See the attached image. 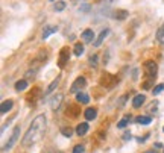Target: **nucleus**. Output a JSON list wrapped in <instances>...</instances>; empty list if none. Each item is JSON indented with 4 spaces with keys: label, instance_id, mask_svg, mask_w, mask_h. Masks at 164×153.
Listing matches in <instances>:
<instances>
[{
    "label": "nucleus",
    "instance_id": "4be33fe9",
    "mask_svg": "<svg viewBox=\"0 0 164 153\" xmlns=\"http://www.w3.org/2000/svg\"><path fill=\"white\" fill-rule=\"evenodd\" d=\"M128 123H129V118H128V117H125L123 120H120V121L117 123V127H120V129H125V127L128 126Z\"/></svg>",
    "mask_w": 164,
    "mask_h": 153
},
{
    "label": "nucleus",
    "instance_id": "dca6fc26",
    "mask_svg": "<svg viewBox=\"0 0 164 153\" xmlns=\"http://www.w3.org/2000/svg\"><path fill=\"white\" fill-rule=\"evenodd\" d=\"M26 88H27V80H26V79H21V80L15 82V90H17L18 93H20V91H24Z\"/></svg>",
    "mask_w": 164,
    "mask_h": 153
},
{
    "label": "nucleus",
    "instance_id": "5701e85b",
    "mask_svg": "<svg viewBox=\"0 0 164 153\" xmlns=\"http://www.w3.org/2000/svg\"><path fill=\"white\" fill-rule=\"evenodd\" d=\"M65 9V2H56V5H55V11H64Z\"/></svg>",
    "mask_w": 164,
    "mask_h": 153
},
{
    "label": "nucleus",
    "instance_id": "a878e982",
    "mask_svg": "<svg viewBox=\"0 0 164 153\" xmlns=\"http://www.w3.org/2000/svg\"><path fill=\"white\" fill-rule=\"evenodd\" d=\"M128 99V96H122L120 99H119V108H122L123 105H125V100Z\"/></svg>",
    "mask_w": 164,
    "mask_h": 153
},
{
    "label": "nucleus",
    "instance_id": "c85d7f7f",
    "mask_svg": "<svg viewBox=\"0 0 164 153\" xmlns=\"http://www.w3.org/2000/svg\"><path fill=\"white\" fill-rule=\"evenodd\" d=\"M145 153H158V152H157V150H153V149H152V150H147V152H145Z\"/></svg>",
    "mask_w": 164,
    "mask_h": 153
},
{
    "label": "nucleus",
    "instance_id": "423d86ee",
    "mask_svg": "<svg viewBox=\"0 0 164 153\" xmlns=\"http://www.w3.org/2000/svg\"><path fill=\"white\" fill-rule=\"evenodd\" d=\"M12 106H14V102H12V100H5V102H2V106H0L2 115L8 114V112L12 109Z\"/></svg>",
    "mask_w": 164,
    "mask_h": 153
},
{
    "label": "nucleus",
    "instance_id": "cd10ccee",
    "mask_svg": "<svg viewBox=\"0 0 164 153\" xmlns=\"http://www.w3.org/2000/svg\"><path fill=\"white\" fill-rule=\"evenodd\" d=\"M123 139H125V141H128V139H131V134H125V136H123Z\"/></svg>",
    "mask_w": 164,
    "mask_h": 153
},
{
    "label": "nucleus",
    "instance_id": "7c9ffc66",
    "mask_svg": "<svg viewBox=\"0 0 164 153\" xmlns=\"http://www.w3.org/2000/svg\"><path fill=\"white\" fill-rule=\"evenodd\" d=\"M50 2H55V0H50Z\"/></svg>",
    "mask_w": 164,
    "mask_h": 153
},
{
    "label": "nucleus",
    "instance_id": "393cba45",
    "mask_svg": "<svg viewBox=\"0 0 164 153\" xmlns=\"http://www.w3.org/2000/svg\"><path fill=\"white\" fill-rule=\"evenodd\" d=\"M84 152H85V149H84V146H81V144L74 146V149H73V153H84Z\"/></svg>",
    "mask_w": 164,
    "mask_h": 153
},
{
    "label": "nucleus",
    "instance_id": "f8f14e48",
    "mask_svg": "<svg viewBox=\"0 0 164 153\" xmlns=\"http://www.w3.org/2000/svg\"><path fill=\"white\" fill-rule=\"evenodd\" d=\"M58 85H59V77H56V79H55L53 82H52V83H50V85L47 87V90L44 91V97H47L49 94H52V93L55 91V88H56Z\"/></svg>",
    "mask_w": 164,
    "mask_h": 153
},
{
    "label": "nucleus",
    "instance_id": "473e14b6",
    "mask_svg": "<svg viewBox=\"0 0 164 153\" xmlns=\"http://www.w3.org/2000/svg\"><path fill=\"white\" fill-rule=\"evenodd\" d=\"M163 131H164V127H163Z\"/></svg>",
    "mask_w": 164,
    "mask_h": 153
},
{
    "label": "nucleus",
    "instance_id": "6e6552de",
    "mask_svg": "<svg viewBox=\"0 0 164 153\" xmlns=\"http://www.w3.org/2000/svg\"><path fill=\"white\" fill-rule=\"evenodd\" d=\"M62 99H64V96H62L61 93H59V94H56V96L52 99V102H50V108H52V111H56V109L59 108V105H61Z\"/></svg>",
    "mask_w": 164,
    "mask_h": 153
},
{
    "label": "nucleus",
    "instance_id": "1a4fd4ad",
    "mask_svg": "<svg viewBox=\"0 0 164 153\" xmlns=\"http://www.w3.org/2000/svg\"><path fill=\"white\" fill-rule=\"evenodd\" d=\"M81 37H82V39H84L85 42H93V41H94V32H93V29H85V30L81 34Z\"/></svg>",
    "mask_w": 164,
    "mask_h": 153
},
{
    "label": "nucleus",
    "instance_id": "39448f33",
    "mask_svg": "<svg viewBox=\"0 0 164 153\" xmlns=\"http://www.w3.org/2000/svg\"><path fill=\"white\" fill-rule=\"evenodd\" d=\"M67 52H69V49H67V47H64V49L61 50V53H59V61H58L59 68H64V67H65V64L69 62V58H70V55H69Z\"/></svg>",
    "mask_w": 164,
    "mask_h": 153
},
{
    "label": "nucleus",
    "instance_id": "bb28decb",
    "mask_svg": "<svg viewBox=\"0 0 164 153\" xmlns=\"http://www.w3.org/2000/svg\"><path fill=\"white\" fill-rule=\"evenodd\" d=\"M90 64H91V67H96V64H97V56L96 55L90 58Z\"/></svg>",
    "mask_w": 164,
    "mask_h": 153
},
{
    "label": "nucleus",
    "instance_id": "20e7f679",
    "mask_svg": "<svg viewBox=\"0 0 164 153\" xmlns=\"http://www.w3.org/2000/svg\"><path fill=\"white\" fill-rule=\"evenodd\" d=\"M87 85V80H85V77L79 76L76 77V80L72 83V87H70V93L73 94H78V93H81V88H84Z\"/></svg>",
    "mask_w": 164,
    "mask_h": 153
},
{
    "label": "nucleus",
    "instance_id": "f03ea898",
    "mask_svg": "<svg viewBox=\"0 0 164 153\" xmlns=\"http://www.w3.org/2000/svg\"><path fill=\"white\" fill-rule=\"evenodd\" d=\"M18 138H20V127L18 126H15L14 127V131H12V134H11V136H9V139H8V143L3 146V152H8V150H11L12 147H14V144L18 141Z\"/></svg>",
    "mask_w": 164,
    "mask_h": 153
},
{
    "label": "nucleus",
    "instance_id": "2eb2a0df",
    "mask_svg": "<svg viewBox=\"0 0 164 153\" xmlns=\"http://www.w3.org/2000/svg\"><path fill=\"white\" fill-rule=\"evenodd\" d=\"M76 100H78L79 103H82V105H87V103L90 102V97L87 96L85 93H78V94H76Z\"/></svg>",
    "mask_w": 164,
    "mask_h": 153
},
{
    "label": "nucleus",
    "instance_id": "9b49d317",
    "mask_svg": "<svg viewBox=\"0 0 164 153\" xmlns=\"http://www.w3.org/2000/svg\"><path fill=\"white\" fill-rule=\"evenodd\" d=\"M88 123H79L78 126H76V134L79 135V136H84V135L88 132Z\"/></svg>",
    "mask_w": 164,
    "mask_h": 153
},
{
    "label": "nucleus",
    "instance_id": "c756f323",
    "mask_svg": "<svg viewBox=\"0 0 164 153\" xmlns=\"http://www.w3.org/2000/svg\"><path fill=\"white\" fill-rule=\"evenodd\" d=\"M102 2H105V3H109V2H112V0H102Z\"/></svg>",
    "mask_w": 164,
    "mask_h": 153
},
{
    "label": "nucleus",
    "instance_id": "0eeeda50",
    "mask_svg": "<svg viewBox=\"0 0 164 153\" xmlns=\"http://www.w3.org/2000/svg\"><path fill=\"white\" fill-rule=\"evenodd\" d=\"M108 34H109V29H103V30H102V32L99 34V37L94 39L93 46H94V47H99V46H100V44L103 42V39L107 38V35H108Z\"/></svg>",
    "mask_w": 164,
    "mask_h": 153
},
{
    "label": "nucleus",
    "instance_id": "f3484780",
    "mask_svg": "<svg viewBox=\"0 0 164 153\" xmlns=\"http://www.w3.org/2000/svg\"><path fill=\"white\" fill-rule=\"evenodd\" d=\"M56 30H58V27H56V26H47V27L44 29V32H43V39H46L49 35L55 34Z\"/></svg>",
    "mask_w": 164,
    "mask_h": 153
},
{
    "label": "nucleus",
    "instance_id": "f257e3e1",
    "mask_svg": "<svg viewBox=\"0 0 164 153\" xmlns=\"http://www.w3.org/2000/svg\"><path fill=\"white\" fill-rule=\"evenodd\" d=\"M46 126H47L46 115H43V114L36 115L35 118L32 120L29 129L26 131L23 139H21V146H23V147H31V146L36 144V143L43 138L44 132H46Z\"/></svg>",
    "mask_w": 164,
    "mask_h": 153
},
{
    "label": "nucleus",
    "instance_id": "4468645a",
    "mask_svg": "<svg viewBox=\"0 0 164 153\" xmlns=\"http://www.w3.org/2000/svg\"><path fill=\"white\" fill-rule=\"evenodd\" d=\"M84 115H85V118L90 121V120H94V118L97 117V111H96L94 108H88V109H85Z\"/></svg>",
    "mask_w": 164,
    "mask_h": 153
},
{
    "label": "nucleus",
    "instance_id": "2f4dec72",
    "mask_svg": "<svg viewBox=\"0 0 164 153\" xmlns=\"http://www.w3.org/2000/svg\"><path fill=\"white\" fill-rule=\"evenodd\" d=\"M58 153H62V152H58Z\"/></svg>",
    "mask_w": 164,
    "mask_h": 153
},
{
    "label": "nucleus",
    "instance_id": "7ed1b4c3",
    "mask_svg": "<svg viewBox=\"0 0 164 153\" xmlns=\"http://www.w3.org/2000/svg\"><path fill=\"white\" fill-rule=\"evenodd\" d=\"M145 73L149 76V79H155L158 73V65L153 61H146L145 62Z\"/></svg>",
    "mask_w": 164,
    "mask_h": 153
},
{
    "label": "nucleus",
    "instance_id": "aec40b11",
    "mask_svg": "<svg viewBox=\"0 0 164 153\" xmlns=\"http://www.w3.org/2000/svg\"><path fill=\"white\" fill-rule=\"evenodd\" d=\"M61 134L64 135V136H67V138H70L73 135V129L72 127H62V129H61Z\"/></svg>",
    "mask_w": 164,
    "mask_h": 153
},
{
    "label": "nucleus",
    "instance_id": "9d476101",
    "mask_svg": "<svg viewBox=\"0 0 164 153\" xmlns=\"http://www.w3.org/2000/svg\"><path fill=\"white\" fill-rule=\"evenodd\" d=\"M145 102H146V96H145V94H137V96L134 97V100H132V106L137 109V108H140Z\"/></svg>",
    "mask_w": 164,
    "mask_h": 153
},
{
    "label": "nucleus",
    "instance_id": "412c9836",
    "mask_svg": "<svg viewBox=\"0 0 164 153\" xmlns=\"http://www.w3.org/2000/svg\"><path fill=\"white\" fill-rule=\"evenodd\" d=\"M163 90H164V83H158L157 87H153V90H152L153 91V96H158Z\"/></svg>",
    "mask_w": 164,
    "mask_h": 153
},
{
    "label": "nucleus",
    "instance_id": "6ab92c4d",
    "mask_svg": "<svg viewBox=\"0 0 164 153\" xmlns=\"http://www.w3.org/2000/svg\"><path fill=\"white\" fill-rule=\"evenodd\" d=\"M82 53H84V46H82L81 42H78V44L74 46V55H76V56H81Z\"/></svg>",
    "mask_w": 164,
    "mask_h": 153
},
{
    "label": "nucleus",
    "instance_id": "ddd939ff",
    "mask_svg": "<svg viewBox=\"0 0 164 153\" xmlns=\"http://www.w3.org/2000/svg\"><path fill=\"white\" fill-rule=\"evenodd\" d=\"M129 15L128 14V11H122V9H119V11H114L112 12V18H116V20H125Z\"/></svg>",
    "mask_w": 164,
    "mask_h": 153
},
{
    "label": "nucleus",
    "instance_id": "a211bd4d",
    "mask_svg": "<svg viewBox=\"0 0 164 153\" xmlns=\"http://www.w3.org/2000/svg\"><path fill=\"white\" fill-rule=\"evenodd\" d=\"M135 121H137V123H140V124H149V123L152 121V118H150V117H147V115H140V117H137V118H135Z\"/></svg>",
    "mask_w": 164,
    "mask_h": 153
},
{
    "label": "nucleus",
    "instance_id": "b1692460",
    "mask_svg": "<svg viewBox=\"0 0 164 153\" xmlns=\"http://www.w3.org/2000/svg\"><path fill=\"white\" fill-rule=\"evenodd\" d=\"M163 38H164V24H163V26H160V29L157 30V39H160V41H161Z\"/></svg>",
    "mask_w": 164,
    "mask_h": 153
}]
</instances>
